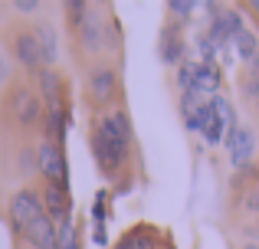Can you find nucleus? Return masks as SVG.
Listing matches in <instances>:
<instances>
[{
    "label": "nucleus",
    "instance_id": "1",
    "mask_svg": "<svg viewBox=\"0 0 259 249\" xmlns=\"http://www.w3.org/2000/svg\"><path fill=\"white\" fill-rule=\"evenodd\" d=\"M43 213H46L43 210V197H39L36 190H20L17 197L10 200V220H13V230H17L20 236H23Z\"/></svg>",
    "mask_w": 259,
    "mask_h": 249
},
{
    "label": "nucleus",
    "instance_id": "2",
    "mask_svg": "<svg viewBox=\"0 0 259 249\" xmlns=\"http://www.w3.org/2000/svg\"><path fill=\"white\" fill-rule=\"evenodd\" d=\"M36 164H39V174L46 177V184H56V187L69 184V167H66V154L59 144L43 141L36 151Z\"/></svg>",
    "mask_w": 259,
    "mask_h": 249
},
{
    "label": "nucleus",
    "instance_id": "3",
    "mask_svg": "<svg viewBox=\"0 0 259 249\" xmlns=\"http://www.w3.org/2000/svg\"><path fill=\"white\" fill-rule=\"evenodd\" d=\"M118 95V69L112 63H99L89 72V98L95 105H108Z\"/></svg>",
    "mask_w": 259,
    "mask_h": 249
},
{
    "label": "nucleus",
    "instance_id": "4",
    "mask_svg": "<svg viewBox=\"0 0 259 249\" xmlns=\"http://www.w3.org/2000/svg\"><path fill=\"white\" fill-rule=\"evenodd\" d=\"M92 154H95V161H99L102 174H118L121 164H125V158H128V147H121L118 141L105 138V134L95 128V134H92Z\"/></svg>",
    "mask_w": 259,
    "mask_h": 249
},
{
    "label": "nucleus",
    "instance_id": "5",
    "mask_svg": "<svg viewBox=\"0 0 259 249\" xmlns=\"http://www.w3.org/2000/svg\"><path fill=\"white\" fill-rule=\"evenodd\" d=\"M79 33H82V43H85L89 53H99V49H105V46H112V43H108V20L102 17L95 7H89Z\"/></svg>",
    "mask_w": 259,
    "mask_h": 249
},
{
    "label": "nucleus",
    "instance_id": "6",
    "mask_svg": "<svg viewBox=\"0 0 259 249\" xmlns=\"http://www.w3.org/2000/svg\"><path fill=\"white\" fill-rule=\"evenodd\" d=\"M43 210L46 217L53 220V223H66V220H72V197L66 187H56V184H46L43 187Z\"/></svg>",
    "mask_w": 259,
    "mask_h": 249
},
{
    "label": "nucleus",
    "instance_id": "7",
    "mask_svg": "<svg viewBox=\"0 0 259 249\" xmlns=\"http://www.w3.org/2000/svg\"><path fill=\"white\" fill-rule=\"evenodd\" d=\"M39 115H43V98L36 92H30V89L13 92V118H17V125L30 128V125L39 122Z\"/></svg>",
    "mask_w": 259,
    "mask_h": 249
},
{
    "label": "nucleus",
    "instance_id": "8",
    "mask_svg": "<svg viewBox=\"0 0 259 249\" xmlns=\"http://www.w3.org/2000/svg\"><path fill=\"white\" fill-rule=\"evenodd\" d=\"M13 53H17V63L23 66V69L39 72V66H43V49H39L36 33H30V30L17 33V36H13Z\"/></svg>",
    "mask_w": 259,
    "mask_h": 249
},
{
    "label": "nucleus",
    "instance_id": "9",
    "mask_svg": "<svg viewBox=\"0 0 259 249\" xmlns=\"http://www.w3.org/2000/svg\"><path fill=\"white\" fill-rule=\"evenodd\" d=\"M227 147H230V161H233L236 167H243V164H249V158L256 154V138H253V131L249 128H240L236 125L233 131H227Z\"/></svg>",
    "mask_w": 259,
    "mask_h": 249
},
{
    "label": "nucleus",
    "instance_id": "10",
    "mask_svg": "<svg viewBox=\"0 0 259 249\" xmlns=\"http://www.w3.org/2000/svg\"><path fill=\"white\" fill-rule=\"evenodd\" d=\"M243 30H246V26H243V17L236 10H227V13L220 10L210 20V39H213V46H223L227 39H236Z\"/></svg>",
    "mask_w": 259,
    "mask_h": 249
},
{
    "label": "nucleus",
    "instance_id": "11",
    "mask_svg": "<svg viewBox=\"0 0 259 249\" xmlns=\"http://www.w3.org/2000/svg\"><path fill=\"white\" fill-rule=\"evenodd\" d=\"M23 239H26L33 249H59V226L43 213V217H39L36 223H33L30 230L23 233Z\"/></svg>",
    "mask_w": 259,
    "mask_h": 249
},
{
    "label": "nucleus",
    "instance_id": "12",
    "mask_svg": "<svg viewBox=\"0 0 259 249\" xmlns=\"http://www.w3.org/2000/svg\"><path fill=\"white\" fill-rule=\"evenodd\" d=\"M99 131L105 134V138L118 141L121 147H132V122H128V115L121 109L118 112H108V115L99 122Z\"/></svg>",
    "mask_w": 259,
    "mask_h": 249
},
{
    "label": "nucleus",
    "instance_id": "13",
    "mask_svg": "<svg viewBox=\"0 0 259 249\" xmlns=\"http://www.w3.org/2000/svg\"><path fill=\"white\" fill-rule=\"evenodd\" d=\"M39 98L50 105V112L63 109V79L56 69H39Z\"/></svg>",
    "mask_w": 259,
    "mask_h": 249
},
{
    "label": "nucleus",
    "instance_id": "14",
    "mask_svg": "<svg viewBox=\"0 0 259 249\" xmlns=\"http://www.w3.org/2000/svg\"><path fill=\"white\" fill-rule=\"evenodd\" d=\"M158 246H161V239H158V233H154L148 223H141V226H135V230H128L125 236L115 243V249H158Z\"/></svg>",
    "mask_w": 259,
    "mask_h": 249
},
{
    "label": "nucleus",
    "instance_id": "15",
    "mask_svg": "<svg viewBox=\"0 0 259 249\" xmlns=\"http://www.w3.org/2000/svg\"><path fill=\"white\" fill-rule=\"evenodd\" d=\"M194 92L200 95H217L220 92V69L217 66H203V63H194Z\"/></svg>",
    "mask_w": 259,
    "mask_h": 249
},
{
    "label": "nucleus",
    "instance_id": "16",
    "mask_svg": "<svg viewBox=\"0 0 259 249\" xmlns=\"http://www.w3.org/2000/svg\"><path fill=\"white\" fill-rule=\"evenodd\" d=\"M36 39H39V49H43V63L53 66V63H56V56H59V36H56V30H53L50 23H39L36 26Z\"/></svg>",
    "mask_w": 259,
    "mask_h": 249
},
{
    "label": "nucleus",
    "instance_id": "17",
    "mask_svg": "<svg viewBox=\"0 0 259 249\" xmlns=\"http://www.w3.org/2000/svg\"><path fill=\"white\" fill-rule=\"evenodd\" d=\"M227 131H230V128L220 122V115L213 112V105H207V115H203V128H200V134L207 138V144H220V141L227 138Z\"/></svg>",
    "mask_w": 259,
    "mask_h": 249
},
{
    "label": "nucleus",
    "instance_id": "18",
    "mask_svg": "<svg viewBox=\"0 0 259 249\" xmlns=\"http://www.w3.org/2000/svg\"><path fill=\"white\" fill-rule=\"evenodd\" d=\"M161 56H164L167 63H177V59L184 56V39L174 33V26H167V30L161 33Z\"/></svg>",
    "mask_w": 259,
    "mask_h": 249
},
{
    "label": "nucleus",
    "instance_id": "19",
    "mask_svg": "<svg viewBox=\"0 0 259 249\" xmlns=\"http://www.w3.org/2000/svg\"><path fill=\"white\" fill-rule=\"evenodd\" d=\"M63 138H66V112H50L46 115V141H53V144L63 147Z\"/></svg>",
    "mask_w": 259,
    "mask_h": 249
},
{
    "label": "nucleus",
    "instance_id": "20",
    "mask_svg": "<svg viewBox=\"0 0 259 249\" xmlns=\"http://www.w3.org/2000/svg\"><path fill=\"white\" fill-rule=\"evenodd\" d=\"M233 46H236V56H240L243 63H253V56L259 53V39H256V33H249V30H243L240 36L233 39Z\"/></svg>",
    "mask_w": 259,
    "mask_h": 249
},
{
    "label": "nucleus",
    "instance_id": "21",
    "mask_svg": "<svg viewBox=\"0 0 259 249\" xmlns=\"http://www.w3.org/2000/svg\"><path fill=\"white\" fill-rule=\"evenodd\" d=\"M210 105H213V112L220 115V122L227 125L230 131H233V128H236V112H233V105H230L223 95H213V98H210Z\"/></svg>",
    "mask_w": 259,
    "mask_h": 249
},
{
    "label": "nucleus",
    "instance_id": "22",
    "mask_svg": "<svg viewBox=\"0 0 259 249\" xmlns=\"http://www.w3.org/2000/svg\"><path fill=\"white\" fill-rule=\"evenodd\" d=\"M59 249H79V233L72 226V220L59 223Z\"/></svg>",
    "mask_w": 259,
    "mask_h": 249
},
{
    "label": "nucleus",
    "instance_id": "23",
    "mask_svg": "<svg viewBox=\"0 0 259 249\" xmlns=\"http://www.w3.org/2000/svg\"><path fill=\"white\" fill-rule=\"evenodd\" d=\"M167 10L177 13L181 20H187L190 13H194V4H190V0H187V4H184V0H171V4H167Z\"/></svg>",
    "mask_w": 259,
    "mask_h": 249
},
{
    "label": "nucleus",
    "instance_id": "24",
    "mask_svg": "<svg viewBox=\"0 0 259 249\" xmlns=\"http://www.w3.org/2000/svg\"><path fill=\"white\" fill-rule=\"evenodd\" d=\"M246 210H253V213H259V187H253V190L246 193Z\"/></svg>",
    "mask_w": 259,
    "mask_h": 249
},
{
    "label": "nucleus",
    "instance_id": "25",
    "mask_svg": "<svg viewBox=\"0 0 259 249\" xmlns=\"http://www.w3.org/2000/svg\"><path fill=\"white\" fill-rule=\"evenodd\" d=\"M36 7H39L36 0H17V10H20V13H33Z\"/></svg>",
    "mask_w": 259,
    "mask_h": 249
},
{
    "label": "nucleus",
    "instance_id": "26",
    "mask_svg": "<svg viewBox=\"0 0 259 249\" xmlns=\"http://www.w3.org/2000/svg\"><path fill=\"white\" fill-rule=\"evenodd\" d=\"M249 76H253V79H259V53L253 56V63H249Z\"/></svg>",
    "mask_w": 259,
    "mask_h": 249
},
{
    "label": "nucleus",
    "instance_id": "27",
    "mask_svg": "<svg viewBox=\"0 0 259 249\" xmlns=\"http://www.w3.org/2000/svg\"><path fill=\"white\" fill-rule=\"evenodd\" d=\"M246 249H259V246H253V243H249V246H246Z\"/></svg>",
    "mask_w": 259,
    "mask_h": 249
},
{
    "label": "nucleus",
    "instance_id": "28",
    "mask_svg": "<svg viewBox=\"0 0 259 249\" xmlns=\"http://www.w3.org/2000/svg\"><path fill=\"white\" fill-rule=\"evenodd\" d=\"M253 10H259V4H253Z\"/></svg>",
    "mask_w": 259,
    "mask_h": 249
},
{
    "label": "nucleus",
    "instance_id": "29",
    "mask_svg": "<svg viewBox=\"0 0 259 249\" xmlns=\"http://www.w3.org/2000/svg\"><path fill=\"white\" fill-rule=\"evenodd\" d=\"M256 102H259V98H256Z\"/></svg>",
    "mask_w": 259,
    "mask_h": 249
}]
</instances>
